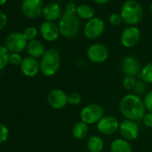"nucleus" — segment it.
I'll return each instance as SVG.
<instances>
[{"label": "nucleus", "instance_id": "obj_38", "mask_svg": "<svg viewBox=\"0 0 152 152\" xmlns=\"http://www.w3.org/2000/svg\"><path fill=\"white\" fill-rule=\"evenodd\" d=\"M150 12H151V15H152V3L150 5Z\"/></svg>", "mask_w": 152, "mask_h": 152}, {"label": "nucleus", "instance_id": "obj_28", "mask_svg": "<svg viewBox=\"0 0 152 152\" xmlns=\"http://www.w3.org/2000/svg\"><path fill=\"white\" fill-rule=\"evenodd\" d=\"M133 91H134V94H136L138 96L146 93V91H147V83H144L142 80H137V83H136V85H135V87L133 89Z\"/></svg>", "mask_w": 152, "mask_h": 152}, {"label": "nucleus", "instance_id": "obj_37", "mask_svg": "<svg viewBox=\"0 0 152 152\" xmlns=\"http://www.w3.org/2000/svg\"><path fill=\"white\" fill-rule=\"evenodd\" d=\"M6 2H7V0H0V6L5 5V4H6Z\"/></svg>", "mask_w": 152, "mask_h": 152}, {"label": "nucleus", "instance_id": "obj_18", "mask_svg": "<svg viewBox=\"0 0 152 152\" xmlns=\"http://www.w3.org/2000/svg\"><path fill=\"white\" fill-rule=\"evenodd\" d=\"M26 49L29 54V56H31L36 59L41 58L46 52L45 47L42 44V42H40L39 40H37V39L29 41Z\"/></svg>", "mask_w": 152, "mask_h": 152}, {"label": "nucleus", "instance_id": "obj_35", "mask_svg": "<svg viewBox=\"0 0 152 152\" xmlns=\"http://www.w3.org/2000/svg\"><path fill=\"white\" fill-rule=\"evenodd\" d=\"M7 23V16L4 13L0 12V30H2L3 28L6 27Z\"/></svg>", "mask_w": 152, "mask_h": 152}, {"label": "nucleus", "instance_id": "obj_20", "mask_svg": "<svg viewBox=\"0 0 152 152\" xmlns=\"http://www.w3.org/2000/svg\"><path fill=\"white\" fill-rule=\"evenodd\" d=\"M89 152H102L104 149V140L99 135H91L87 140Z\"/></svg>", "mask_w": 152, "mask_h": 152}, {"label": "nucleus", "instance_id": "obj_34", "mask_svg": "<svg viewBox=\"0 0 152 152\" xmlns=\"http://www.w3.org/2000/svg\"><path fill=\"white\" fill-rule=\"evenodd\" d=\"M76 11H77V7L72 2L68 3L67 6L65 7V13L69 15H75Z\"/></svg>", "mask_w": 152, "mask_h": 152}, {"label": "nucleus", "instance_id": "obj_22", "mask_svg": "<svg viewBox=\"0 0 152 152\" xmlns=\"http://www.w3.org/2000/svg\"><path fill=\"white\" fill-rule=\"evenodd\" d=\"M76 15H77L79 18L83 19V20H91V19L94 18L95 11L91 6L83 4L77 7Z\"/></svg>", "mask_w": 152, "mask_h": 152}, {"label": "nucleus", "instance_id": "obj_14", "mask_svg": "<svg viewBox=\"0 0 152 152\" xmlns=\"http://www.w3.org/2000/svg\"><path fill=\"white\" fill-rule=\"evenodd\" d=\"M48 103L54 109H62L68 104L67 94L63 90L55 89L48 93Z\"/></svg>", "mask_w": 152, "mask_h": 152}, {"label": "nucleus", "instance_id": "obj_3", "mask_svg": "<svg viewBox=\"0 0 152 152\" xmlns=\"http://www.w3.org/2000/svg\"><path fill=\"white\" fill-rule=\"evenodd\" d=\"M40 72L46 77L54 76L60 68V54L55 48H50L45 52L40 58Z\"/></svg>", "mask_w": 152, "mask_h": 152}, {"label": "nucleus", "instance_id": "obj_40", "mask_svg": "<svg viewBox=\"0 0 152 152\" xmlns=\"http://www.w3.org/2000/svg\"><path fill=\"white\" fill-rule=\"evenodd\" d=\"M0 152H1V151H0Z\"/></svg>", "mask_w": 152, "mask_h": 152}, {"label": "nucleus", "instance_id": "obj_36", "mask_svg": "<svg viewBox=\"0 0 152 152\" xmlns=\"http://www.w3.org/2000/svg\"><path fill=\"white\" fill-rule=\"evenodd\" d=\"M93 1H94L95 3L99 4V5H105V4L108 3V2L110 1V0H93Z\"/></svg>", "mask_w": 152, "mask_h": 152}, {"label": "nucleus", "instance_id": "obj_27", "mask_svg": "<svg viewBox=\"0 0 152 152\" xmlns=\"http://www.w3.org/2000/svg\"><path fill=\"white\" fill-rule=\"evenodd\" d=\"M23 34L28 41H31L36 39L38 36V30L35 27H28L24 30Z\"/></svg>", "mask_w": 152, "mask_h": 152}, {"label": "nucleus", "instance_id": "obj_33", "mask_svg": "<svg viewBox=\"0 0 152 152\" xmlns=\"http://www.w3.org/2000/svg\"><path fill=\"white\" fill-rule=\"evenodd\" d=\"M142 122L148 128L152 129V112H147L142 118Z\"/></svg>", "mask_w": 152, "mask_h": 152}, {"label": "nucleus", "instance_id": "obj_16", "mask_svg": "<svg viewBox=\"0 0 152 152\" xmlns=\"http://www.w3.org/2000/svg\"><path fill=\"white\" fill-rule=\"evenodd\" d=\"M40 34L41 37L48 42H53L55 40H56L59 37L60 31H59V28L56 24H55L52 22H44L41 25H40Z\"/></svg>", "mask_w": 152, "mask_h": 152}, {"label": "nucleus", "instance_id": "obj_30", "mask_svg": "<svg viewBox=\"0 0 152 152\" xmlns=\"http://www.w3.org/2000/svg\"><path fill=\"white\" fill-rule=\"evenodd\" d=\"M143 101L146 110L148 112H152V90L145 94Z\"/></svg>", "mask_w": 152, "mask_h": 152}, {"label": "nucleus", "instance_id": "obj_7", "mask_svg": "<svg viewBox=\"0 0 152 152\" xmlns=\"http://www.w3.org/2000/svg\"><path fill=\"white\" fill-rule=\"evenodd\" d=\"M108 48L100 43H95L89 47L87 50L88 59L94 64H102L108 59Z\"/></svg>", "mask_w": 152, "mask_h": 152}, {"label": "nucleus", "instance_id": "obj_39", "mask_svg": "<svg viewBox=\"0 0 152 152\" xmlns=\"http://www.w3.org/2000/svg\"><path fill=\"white\" fill-rule=\"evenodd\" d=\"M72 1H75V0H72Z\"/></svg>", "mask_w": 152, "mask_h": 152}, {"label": "nucleus", "instance_id": "obj_8", "mask_svg": "<svg viewBox=\"0 0 152 152\" xmlns=\"http://www.w3.org/2000/svg\"><path fill=\"white\" fill-rule=\"evenodd\" d=\"M119 132L122 135L123 139L132 141L135 140L140 134V127L136 121L124 119L119 124Z\"/></svg>", "mask_w": 152, "mask_h": 152}, {"label": "nucleus", "instance_id": "obj_31", "mask_svg": "<svg viewBox=\"0 0 152 152\" xmlns=\"http://www.w3.org/2000/svg\"><path fill=\"white\" fill-rule=\"evenodd\" d=\"M23 57L19 53H11L10 58H9V63L13 65H21L23 62Z\"/></svg>", "mask_w": 152, "mask_h": 152}, {"label": "nucleus", "instance_id": "obj_32", "mask_svg": "<svg viewBox=\"0 0 152 152\" xmlns=\"http://www.w3.org/2000/svg\"><path fill=\"white\" fill-rule=\"evenodd\" d=\"M108 21H109V23L113 26H118L122 22H123V19H122V16L121 15H118V14H112L109 18H108Z\"/></svg>", "mask_w": 152, "mask_h": 152}, {"label": "nucleus", "instance_id": "obj_29", "mask_svg": "<svg viewBox=\"0 0 152 152\" xmlns=\"http://www.w3.org/2000/svg\"><path fill=\"white\" fill-rule=\"evenodd\" d=\"M9 137V130L7 126L0 123V143H4L7 140Z\"/></svg>", "mask_w": 152, "mask_h": 152}, {"label": "nucleus", "instance_id": "obj_9", "mask_svg": "<svg viewBox=\"0 0 152 152\" xmlns=\"http://www.w3.org/2000/svg\"><path fill=\"white\" fill-rule=\"evenodd\" d=\"M106 25L104 21L99 17H94L87 22L83 32L86 38L90 39H94L103 34Z\"/></svg>", "mask_w": 152, "mask_h": 152}, {"label": "nucleus", "instance_id": "obj_19", "mask_svg": "<svg viewBox=\"0 0 152 152\" xmlns=\"http://www.w3.org/2000/svg\"><path fill=\"white\" fill-rule=\"evenodd\" d=\"M111 152H132L130 142L123 138L114 140L110 144Z\"/></svg>", "mask_w": 152, "mask_h": 152}, {"label": "nucleus", "instance_id": "obj_2", "mask_svg": "<svg viewBox=\"0 0 152 152\" xmlns=\"http://www.w3.org/2000/svg\"><path fill=\"white\" fill-rule=\"evenodd\" d=\"M121 16L123 22L130 26L138 24L143 17L142 7L135 0H127L121 9Z\"/></svg>", "mask_w": 152, "mask_h": 152}, {"label": "nucleus", "instance_id": "obj_10", "mask_svg": "<svg viewBox=\"0 0 152 152\" xmlns=\"http://www.w3.org/2000/svg\"><path fill=\"white\" fill-rule=\"evenodd\" d=\"M119 121L113 115H104L97 124V129L103 135H112L119 130Z\"/></svg>", "mask_w": 152, "mask_h": 152}, {"label": "nucleus", "instance_id": "obj_1", "mask_svg": "<svg viewBox=\"0 0 152 152\" xmlns=\"http://www.w3.org/2000/svg\"><path fill=\"white\" fill-rule=\"evenodd\" d=\"M119 110L125 119L136 122L142 120L146 114L144 101L136 94H127L124 96L119 103Z\"/></svg>", "mask_w": 152, "mask_h": 152}, {"label": "nucleus", "instance_id": "obj_25", "mask_svg": "<svg viewBox=\"0 0 152 152\" xmlns=\"http://www.w3.org/2000/svg\"><path fill=\"white\" fill-rule=\"evenodd\" d=\"M137 83L136 77L133 76H124L123 80V86L126 91H133Z\"/></svg>", "mask_w": 152, "mask_h": 152}, {"label": "nucleus", "instance_id": "obj_6", "mask_svg": "<svg viewBox=\"0 0 152 152\" xmlns=\"http://www.w3.org/2000/svg\"><path fill=\"white\" fill-rule=\"evenodd\" d=\"M28 40L21 32H12L6 39V47L10 53H22L27 48Z\"/></svg>", "mask_w": 152, "mask_h": 152}, {"label": "nucleus", "instance_id": "obj_13", "mask_svg": "<svg viewBox=\"0 0 152 152\" xmlns=\"http://www.w3.org/2000/svg\"><path fill=\"white\" fill-rule=\"evenodd\" d=\"M121 71L125 76H133L136 77L140 72V64L138 59L132 56H125L121 62Z\"/></svg>", "mask_w": 152, "mask_h": 152}, {"label": "nucleus", "instance_id": "obj_21", "mask_svg": "<svg viewBox=\"0 0 152 152\" xmlns=\"http://www.w3.org/2000/svg\"><path fill=\"white\" fill-rule=\"evenodd\" d=\"M89 133V125L83 121L77 122L72 129V134L76 140H83Z\"/></svg>", "mask_w": 152, "mask_h": 152}, {"label": "nucleus", "instance_id": "obj_17", "mask_svg": "<svg viewBox=\"0 0 152 152\" xmlns=\"http://www.w3.org/2000/svg\"><path fill=\"white\" fill-rule=\"evenodd\" d=\"M61 7H59L58 4L56 3H51L44 7L42 15L46 21L48 22H52L54 23L55 21L58 20L61 18Z\"/></svg>", "mask_w": 152, "mask_h": 152}, {"label": "nucleus", "instance_id": "obj_4", "mask_svg": "<svg viewBox=\"0 0 152 152\" xmlns=\"http://www.w3.org/2000/svg\"><path fill=\"white\" fill-rule=\"evenodd\" d=\"M58 28L60 34L64 38H73L79 33L81 22L76 15H69L64 13L59 19Z\"/></svg>", "mask_w": 152, "mask_h": 152}, {"label": "nucleus", "instance_id": "obj_11", "mask_svg": "<svg viewBox=\"0 0 152 152\" xmlns=\"http://www.w3.org/2000/svg\"><path fill=\"white\" fill-rule=\"evenodd\" d=\"M43 8L42 0H23L22 3V10L23 14L31 19L39 17L42 15Z\"/></svg>", "mask_w": 152, "mask_h": 152}, {"label": "nucleus", "instance_id": "obj_26", "mask_svg": "<svg viewBox=\"0 0 152 152\" xmlns=\"http://www.w3.org/2000/svg\"><path fill=\"white\" fill-rule=\"evenodd\" d=\"M67 102L69 105L77 106L82 102V96L78 92H72L67 95Z\"/></svg>", "mask_w": 152, "mask_h": 152}, {"label": "nucleus", "instance_id": "obj_23", "mask_svg": "<svg viewBox=\"0 0 152 152\" xmlns=\"http://www.w3.org/2000/svg\"><path fill=\"white\" fill-rule=\"evenodd\" d=\"M140 80L147 84H152V62L144 65L140 72Z\"/></svg>", "mask_w": 152, "mask_h": 152}, {"label": "nucleus", "instance_id": "obj_24", "mask_svg": "<svg viewBox=\"0 0 152 152\" xmlns=\"http://www.w3.org/2000/svg\"><path fill=\"white\" fill-rule=\"evenodd\" d=\"M10 51L6 46H0V70L4 69L9 64Z\"/></svg>", "mask_w": 152, "mask_h": 152}, {"label": "nucleus", "instance_id": "obj_12", "mask_svg": "<svg viewBox=\"0 0 152 152\" xmlns=\"http://www.w3.org/2000/svg\"><path fill=\"white\" fill-rule=\"evenodd\" d=\"M140 39V31L135 26H129L125 28L120 37L122 45L124 48H132L138 44Z\"/></svg>", "mask_w": 152, "mask_h": 152}, {"label": "nucleus", "instance_id": "obj_15", "mask_svg": "<svg viewBox=\"0 0 152 152\" xmlns=\"http://www.w3.org/2000/svg\"><path fill=\"white\" fill-rule=\"evenodd\" d=\"M21 72L23 75L27 77H35V76L40 71V64L39 62L31 56H26L23 59V62L20 65Z\"/></svg>", "mask_w": 152, "mask_h": 152}, {"label": "nucleus", "instance_id": "obj_5", "mask_svg": "<svg viewBox=\"0 0 152 152\" xmlns=\"http://www.w3.org/2000/svg\"><path fill=\"white\" fill-rule=\"evenodd\" d=\"M103 116L104 109L99 104L97 103H91L83 107L80 112L81 121L84 122L88 125L97 124Z\"/></svg>", "mask_w": 152, "mask_h": 152}]
</instances>
